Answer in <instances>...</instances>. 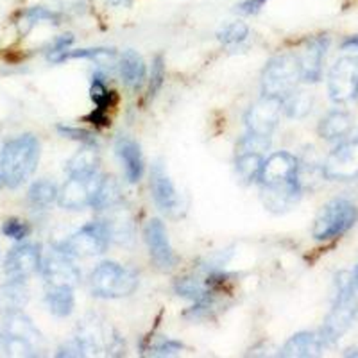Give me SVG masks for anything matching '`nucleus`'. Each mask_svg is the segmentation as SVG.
I'll return each mask as SVG.
<instances>
[{
  "instance_id": "obj_7",
  "label": "nucleus",
  "mask_w": 358,
  "mask_h": 358,
  "mask_svg": "<svg viewBox=\"0 0 358 358\" xmlns=\"http://www.w3.org/2000/svg\"><path fill=\"white\" fill-rule=\"evenodd\" d=\"M297 81H301V78L296 56L280 54L265 65L262 73V94L283 99L296 90Z\"/></svg>"
},
{
  "instance_id": "obj_42",
  "label": "nucleus",
  "mask_w": 358,
  "mask_h": 358,
  "mask_svg": "<svg viewBox=\"0 0 358 358\" xmlns=\"http://www.w3.org/2000/svg\"><path fill=\"white\" fill-rule=\"evenodd\" d=\"M111 6H127L131 4V0H108Z\"/></svg>"
},
{
  "instance_id": "obj_46",
  "label": "nucleus",
  "mask_w": 358,
  "mask_h": 358,
  "mask_svg": "<svg viewBox=\"0 0 358 358\" xmlns=\"http://www.w3.org/2000/svg\"><path fill=\"white\" fill-rule=\"evenodd\" d=\"M0 185H2V179H0Z\"/></svg>"
},
{
  "instance_id": "obj_14",
  "label": "nucleus",
  "mask_w": 358,
  "mask_h": 358,
  "mask_svg": "<svg viewBox=\"0 0 358 358\" xmlns=\"http://www.w3.org/2000/svg\"><path fill=\"white\" fill-rule=\"evenodd\" d=\"M41 267L40 248L34 244H20L8 252L4 260V274L8 280L25 281Z\"/></svg>"
},
{
  "instance_id": "obj_35",
  "label": "nucleus",
  "mask_w": 358,
  "mask_h": 358,
  "mask_svg": "<svg viewBox=\"0 0 358 358\" xmlns=\"http://www.w3.org/2000/svg\"><path fill=\"white\" fill-rule=\"evenodd\" d=\"M163 83H165V59H163L162 54H158L152 59L151 81H149V90H147V102L156 97V94L162 90Z\"/></svg>"
},
{
  "instance_id": "obj_39",
  "label": "nucleus",
  "mask_w": 358,
  "mask_h": 358,
  "mask_svg": "<svg viewBox=\"0 0 358 358\" xmlns=\"http://www.w3.org/2000/svg\"><path fill=\"white\" fill-rule=\"evenodd\" d=\"M73 43V36L72 34H63V36L56 38L54 40V43L50 45L49 49V54H47V57H49V62H54L57 56L62 52H65L66 49H70V45Z\"/></svg>"
},
{
  "instance_id": "obj_25",
  "label": "nucleus",
  "mask_w": 358,
  "mask_h": 358,
  "mask_svg": "<svg viewBox=\"0 0 358 358\" xmlns=\"http://www.w3.org/2000/svg\"><path fill=\"white\" fill-rule=\"evenodd\" d=\"M120 76L127 88L140 90L145 83V63L134 50H126L120 57Z\"/></svg>"
},
{
  "instance_id": "obj_11",
  "label": "nucleus",
  "mask_w": 358,
  "mask_h": 358,
  "mask_svg": "<svg viewBox=\"0 0 358 358\" xmlns=\"http://www.w3.org/2000/svg\"><path fill=\"white\" fill-rule=\"evenodd\" d=\"M326 179L353 181L358 179V140L344 142L328 155L322 165Z\"/></svg>"
},
{
  "instance_id": "obj_32",
  "label": "nucleus",
  "mask_w": 358,
  "mask_h": 358,
  "mask_svg": "<svg viewBox=\"0 0 358 358\" xmlns=\"http://www.w3.org/2000/svg\"><path fill=\"white\" fill-rule=\"evenodd\" d=\"M111 57H115L113 49H66L52 63H65L70 59H97V62H101V59H111Z\"/></svg>"
},
{
  "instance_id": "obj_40",
  "label": "nucleus",
  "mask_w": 358,
  "mask_h": 358,
  "mask_svg": "<svg viewBox=\"0 0 358 358\" xmlns=\"http://www.w3.org/2000/svg\"><path fill=\"white\" fill-rule=\"evenodd\" d=\"M267 2L268 0H244V2H241V4L236 6V11L242 13V15H248V17H251V15H257V13H260Z\"/></svg>"
},
{
  "instance_id": "obj_37",
  "label": "nucleus",
  "mask_w": 358,
  "mask_h": 358,
  "mask_svg": "<svg viewBox=\"0 0 358 358\" xmlns=\"http://www.w3.org/2000/svg\"><path fill=\"white\" fill-rule=\"evenodd\" d=\"M2 233L11 241H24L31 233V226L25 220L20 219H8L2 224Z\"/></svg>"
},
{
  "instance_id": "obj_24",
  "label": "nucleus",
  "mask_w": 358,
  "mask_h": 358,
  "mask_svg": "<svg viewBox=\"0 0 358 358\" xmlns=\"http://www.w3.org/2000/svg\"><path fill=\"white\" fill-rule=\"evenodd\" d=\"M29 301V290L24 281L9 280L6 285L0 287V315L20 312Z\"/></svg>"
},
{
  "instance_id": "obj_44",
  "label": "nucleus",
  "mask_w": 358,
  "mask_h": 358,
  "mask_svg": "<svg viewBox=\"0 0 358 358\" xmlns=\"http://www.w3.org/2000/svg\"><path fill=\"white\" fill-rule=\"evenodd\" d=\"M351 276H353V283H355V289H358V265H357V268H355V273L351 274Z\"/></svg>"
},
{
  "instance_id": "obj_6",
  "label": "nucleus",
  "mask_w": 358,
  "mask_h": 358,
  "mask_svg": "<svg viewBox=\"0 0 358 358\" xmlns=\"http://www.w3.org/2000/svg\"><path fill=\"white\" fill-rule=\"evenodd\" d=\"M110 241L111 233L106 222L94 220L78 229L73 235H70L56 249H59L63 255L70 258H92L106 251Z\"/></svg>"
},
{
  "instance_id": "obj_45",
  "label": "nucleus",
  "mask_w": 358,
  "mask_h": 358,
  "mask_svg": "<svg viewBox=\"0 0 358 358\" xmlns=\"http://www.w3.org/2000/svg\"><path fill=\"white\" fill-rule=\"evenodd\" d=\"M0 355H4L2 353V334H0Z\"/></svg>"
},
{
  "instance_id": "obj_21",
  "label": "nucleus",
  "mask_w": 358,
  "mask_h": 358,
  "mask_svg": "<svg viewBox=\"0 0 358 358\" xmlns=\"http://www.w3.org/2000/svg\"><path fill=\"white\" fill-rule=\"evenodd\" d=\"M115 151H117L118 159L122 163L127 181L129 183H138L143 176V156L138 143L127 138V136H122V138L117 140Z\"/></svg>"
},
{
  "instance_id": "obj_15",
  "label": "nucleus",
  "mask_w": 358,
  "mask_h": 358,
  "mask_svg": "<svg viewBox=\"0 0 358 358\" xmlns=\"http://www.w3.org/2000/svg\"><path fill=\"white\" fill-rule=\"evenodd\" d=\"M297 165H299V162L290 152H273L268 158H264L258 183H260V187L294 183V181H297Z\"/></svg>"
},
{
  "instance_id": "obj_23",
  "label": "nucleus",
  "mask_w": 358,
  "mask_h": 358,
  "mask_svg": "<svg viewBox=\"0 0 358 358\" xmlns=\"http://www.w3.org/2000/svg\"><path fill=\"white\" fill-rule=\"evenodd\" d=\"M353 129V118L346 111H330V113L322 117L319 122L317 133L324 140H342L344 136L351 133Z\"/></svg>"
},
{
  "instance_id": "obj_29",
  "label": "nucleus",
  "mask_w": 358,
  "mask_h": 358,
  "mask_svg": "<svg viewBox=\"0 0 358 358\" xmlns=\"http://www.w3.org/2000/svg\"><path fill=\"white\" fill-rule=\"evenodd\" d=\"M40 22H49V24H59L62 17L57 15L52 9H47L43 6H34V8H29L25 11H22L20 20H18V27H20L22 34H27L31 29L34 27Z\"/></svg>"
},
{
  "instance_id": "obj_9",
  "label": "nucleus",
  "mask_w": 358,
  "mask_h": 358,
  "mask_svg": "<svg viewBox=\"0 0 358 358\" xmlns=\"http://www.w3.org/2000/svg\"><path fill=\"white\" fill-rule=\"evenodd\" d=\"M102 176L99 172L88 176H70L57 194V203L65 210H83L92 206Z\"/></svg>"
},
{
  "instance_id": "obj_12",
  "label": "nucleus",
  "mask_w": 358,
  "mask_h": 358,
  "mask_svg": "<svg viewBox=\"0 0 358 358\" xmlns=\"http://www.w3.org/2000/svg\"><path fill=\"white\" fill-rule=\"evenodd\" d=\"M330 47V38L326 34L312 36L305 41L301 50L296 56L299 66V78L305 83H317L322 76V63H324L326 50Z\"/></svg>"
},
{
  "instance_id": "obj_28",
  "label": "nucleus",
  "mask_w": 358,
  "mask_h": 358,
  "mask_svg": "<svg viewBox=\"0 0 358 358\" xmlns=\"http://www.w3.org/2000/svg\"><path fill=\"white\" fill-rule=\"evenodd\" d=\"M99 169V156L95 147L83 145V151L72 156L69 163H66V171L70 176H88L95 174Z\"/></svg>"
},
{
  "instance_id": "obj_13",
  "label": "nucleus",
  "mask_w": 358,
  "mask_h": 358,
  "mask_svg": "<svg viewBox=\"0 0 358 358\" xmlns=\"http://www.w3.org/2000/svg\"><path fill=\"white\" fill-rule=\"evenodd\" d=\"M143 238H145L147 249L151 255V260L155 262L156 267L162 271H171L178 264V257L174 255L171 242H169L167 229L165 224L159 219H152L145 224L143 229Z\"/></svg>"
},
{
  "instance_id": "obj_26",
  "label": "nucleus",
  "mask_w": 358,
  "mask_h": 358,
  "mask_svg": "<svg viewBox=\"0 0 358 358\" xmlns=\"http://www.w3.org/2000/svg\"><path fill=\"white\" fill-rule=\"evenodd\" d=\"M57 194H59V190L52 181L38 179L29 188L27 201L34 210H47V208L52 206L54 201H57Z\"/></svg>"
},
{
  "instance_id": "obj_36",
  "label": "nucleus",
  "mask_w": 358,
  "mask_h": 358,
  "mask_svg": "<svg viewBox=\"0 0 358 358\" xmlns=\"http://www.w3.org/2000/svg\"><path fill=\"white\" fill-rule=\"evenodd\" d=\"M88 355H94V353H92V350H90L88 344H86V342L83 341L79 335H76V337H72L70 341H66L65 344H62V346H59L56 357H59V358H63V357H88Z\"/></svg>"
},
{
  "instance_id": "obj_4",
  "label": "nucleus",
  "mask_w": 358,
  "mask_h": 358,
  "mask_svg": "<svg viewBox=\"0 0 358 358\" xmlns=\"http://www.w3.org/2000/svg\"><path fill=\"white\" fill-rule=\"evenodd\" d=\"M136 289L138 274L117 262H102L90 274V290L101 299H122Z\"/></svg>"
},
{
  "instance_id": "obj_5",
  "label": "nucleus",
  "mask_w": 358,
  "mask_h": 358,
  "mask_svg": "<svg viewBox=\"0 0 358 358\" xmlns=\"http://www.w3.org/2000/svg\"><path fill=\"white\" fill-rule=\"evenodd\" d=\"M358 219V210L348 199H334L326 203L313 222L312 235L315 241H335L350 231Z\"/></svg>"
},
{
  "instance_id": "obj_8",
  "label": "nucleus",
  "mask_w": 358,
  "mask_h": 358,
  "mask_svg": "<svg viewBox=\"0 0 358 358\" xmlns=\"http://www.w3.org/2000/svg\"><path fill=\"white\" fill-rule=\"evenodd\" d=\"M328 94L337 104L358 97V57L344 56L335 62L328 76Z\"/></svg>"
},
{
  "instance_id": "obj_16",
  "label": "nucleus",
  "mask_w": 358,
  "mask_h": 358,
  "mask_svg": "<svg viewBox=\"0 0 358 358\" xmlns=\"http://www.w3.org/2000/svg\"><path fill=\"white\" fill-rule=\"evenodd\" d=\"M151 192L156 206L167 217H178L181 213V197L176 190L172 179L169 178L167 171L162 163H155L151 171Z\"/></svg>"
},
{
  "instance_id": "obj_20",
  "label": "nucleus",
  "mask_w": 358,
  "mask_h": 358,
  "mask_svg": "<svg viewBox=\"0 0 358 358\" xmlns=\"http://www.w3.org/2000/svg\"><path fill=\"white\" fill-rule=\"evenodd\" d=\"M321 335L312 334V331H299V334L292 335L289 341L283 344L278 357L283 358H313L319 357L322 353Z\"/></svg>"
},
{
  "instance_id": "obj_27",
  "label": "nucleus",
  "mask_w": 358,
  "mask_h": 358,
  "mask_svg": "<svg viewBox=\"0 0 358 358\" xmlns=\"http://www.w3.org/2000/svg\"><path fill=\"white\" fill-rule=\"evenodd\" d=\"M262 165H264V156H262V152L236 151L235 167H236V172H238V176L244 179L245 183L258 181Z\"/></svg>"
},
{
  "instance_id": "obj_30",
  "label": "nucleus",
  "mask_w": 358,
  "mask_h": 358,
  "mask_svg": "<svg viewBox=\"0 0 358 358\" xmlns=\"http://www.w3.org/2000/svg\"><path fill=\"white\" fill-rule=\"evenodd\" d=\"M120 199V188L113 178L102 176L101 183H99L97 192H95L94 203L92 208L95 210H106V208H113Z\"/></svg>"
},
{
  "instance_id": "obj_10",
  "label": "nucleus",
  "mask_w": 358,
  "mask_h": 358,
  "mask_svg": "<svg viewBox=\"0 0 358 358\" xmlns=\"http://www.w3.org/2000/svg\"><path fill=\"white\" fill-rule=\"evenodd\" d=\"M281 111H283V101L280 97L262 95L260 101L255 102L244 117L248 133L271 136L280 124Z\"/></svg>"
},
{
  "instance_id": "obj_2",
  "label": "nucleus",
  "mask_w": 358,
  "mask_h": 358,
  "mask_svg": "<svg viewBox=\"0 0 358 358\" xmlns=\"http://www.w3.org/2000/svg\"><path fill=\"white\" fill-rule=\"evenodd\" d=\"M335 283H337V296H335L331 310L326 315L321 331H319L324 346L335 344L353 326L358 315V299L355 294L353 276L348 273H341Z\"/></svg>"
},
{
  "instance_id": "obj_31",
  "label": "nucleus",
  "mask_w": 358,
  "mask_h": 358,
  "mask_svg": "<svg viewBox=\"0 0 358 358\" xmlns=\"http://www.w3.org/2000/svg\"><path fill=\"white\" fill-rule=\"evenodd\" d=\"M281 101H283V111L290 118H305L313 106L312 95L306 94V92H296V90Z\"/></svg>"
},
{
  "instance_id": "obj_33",
  "label": "nucleus",
  "mask_w": 358,
  "mask_h": 358,
  "mask_svg": "<svg viewBox=\"0 0 358 358\" xmlns=\"http://www.w3.org/2000/svg\"><path fill=\"white\" fill-rule=\"evenodd\" d=\"M249 36V27L244 22H231V24L224 25L217 33V40L222 45H238L242 41H245V38Z\"/></svg>"
},
{
  "instance_id": "obj_3",
  "label": "nucleus",
  "mask_w": 358,
  "mask_h": 358,
  "mask_svg": "<svg viewBox=\"0 0 358 358\" xmlns=\"http://www.w3.org/2000/svg\"><path fill=\"white\" fill-rule=\"evenodd\" d=\"M0 334H2V353L8 357H38L45 348L41 334L22 310L4 315V324Z\"/></svg>"
},
{
  "instance_id": "obj_1",
  "label": "nucleus",
  "mask_w": 358,
  "mask_h": 358,
  "mask_svg": "<svg viewBox=\"0 0 358 358\" xmlns=\"http://www.w3.org/2000/svg\"><path fill=\"white\" fill-rule=\"evenodd\" d=\"M40 162V142L33 134L9 140L0 152V179L9 188H18L34 174Z\"/></svg>"
},
{
  "instance_id": "obj_18",
  "label": "nucleus",
  "mask_w": 358,
  "mask_h": 358,
  "mask_svg": "<svg viewBox=\"0 0 358 358\" xmlns=\"http://www.w3.org/2000/svg\"><path fill=\"white\" fill-rule=\"evenodd\" d=\"M260 192L265 208L274 213H283L290 210L303 194L297 181H294V183L273 185V187H260Z\"/></svg>"
},
{
  "instance_id": "obj_38",
  "label": "nucleus",
  "mask_w": 358,
  "mask_h": 358,
  "mask_svg": "<svg viewBox=\"0 0 358 358\" xmlns=\"http://www.w3.org/2000/svg\"><path fill=\"white\" fill-rule=\"evenodd\" d=\"M183 350L185 346L181 342L172 341V338H163L162 342L149 348V355L151 357H174V355L181 353Z\"/></svg>"
},
{
  "instance_id": "obj_17",
  "label": "nucleus",
  "mask_w": 358,
  "mask_h": 358,
  "mask_svg": "<svg viewBox=\"0 0 358 358\" xmlns=\"http://www.w3.org/2000/svg\"><path fill=\"white\" fill-rule=\"evenodd\" d=\"M47 285H70L76 287L81 280L79 268L70 262V257L63 255L59 249L52 251L41 262L40 267Z\"/></svg>"
},
{
  "instance_id": "obj_34",
  "label": "nucleus",
  "mask_w": 358,
  "mask_h": 358,
  "mask_svg": "<svg viewBox=\"0 0 358 358\" xmlns=\"http://www.w3.org/2000/svg\"><path fill=\"white\" fill-rule=\"evenodd\" d=\"M57 133L62 134V136H65V138L73 140V142H79L81 145L95 147V149L99 147L97 136H95L92 131H86V129H81V127H73V126H63V124H59V126H57Z\"/></svg>"
},
{
  "instance_id": "obj_19",
  "label": "nucleus",
  "mask_w": 358,
  "mask_h": 358,
  "mask_svg": "<svg viewBox=\"0 0 358 358\" xmlns=\"http://www.w3.org/2000/svg\"><path fill=\"white\" fill-rule=\"evenodd\" d=\"M90 97L94 101L95 110L90 115H86V122L94 124L97 127H106L110 126V117H108V111H110L111 106H115L117 102V95L113 92L108 90V86L104 85L99 76H95L94 81H92V86H90Z\"/></svg>"
},
{
  "instance_id": "obj_22",
  "label": "nucleus",
  "mask_w": 358,
  "mask_h": 358,
  "mask_svg": "<svg viewBox=\"0 0 358 358\" xmlns=\"http://www.w3.org/2000/svg\"><path fill=\"white\" fill-rule=\"evenodd\" d=\"M45 303L47 308L56 317H69L76 308V296L73 287L70 285H47L45 290Z\"/></svg>"
},
{
  "instance_id": "obj_41",
  "label": "nucleus",
  "mask_w": 358,
  "mask_h": 358,
  "mask_svg": "<svg viewBox=\"0 0 358 358\" xmlns=\"http://www.w3.org/2000/svg\"><path fill=\"white\" fill-rule=\"evenodd\" d=\"M342 49L344 50H358V34L350 36L348 40L342 41Z\"/></svg>"
},
{
  "instance_id": "obj_43",
  "label": "nucleus",
  "mask_w": 358,
  "mask_h": 358,
  "mask_svg": "<svg viewBox=\"0 0 358 358\" xmlns=\"http://www.w3.org/2000/svg\"><path fill=\"white\" fill-rule=\"evenodd\" d=\"M344 357L358 358V350H348V351H344Z\"/></svg>"
}]
</instances>
